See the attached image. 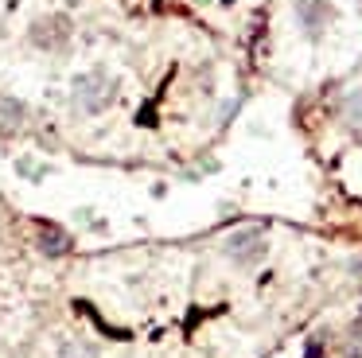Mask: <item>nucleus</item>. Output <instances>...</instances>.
<instances>
[{
	"label": "nucleus",
	"mask_w": 362,
	"mask_h": 358,
	"mask_svg": "<svg viewBox=\"0 0 362 358\" xmlns=\"http://www.w3.org/2000/svg\"><path fill=\"white\" fill-rule=\"evenodd\" d=\"M71 98L82 113H102L113 98H117V82H113L105 70H86V74L74 78L71 86Z\"/></svg>",
	"instance_id": "1"
},
{
	"label": "nucleus",
	"mask_w": 362,
	"mask_h": 358,
	"mask_svg": "<svg viewBox=\"0 0 362 358\" xmlns=\"http://www.w3.org/2000/svg\"><path fill=\"white\" fill-rule=\"evenodd\" d=\"M265 249H269L265 230H257V226H245V230H238L226 238V253L234 265H257L261 257H265Z\"/></svg>",
	"instance_id": "2"
},
{
	"label": "nucleus",
	"mask_w": 362,
	"mask_h": 358,
	"mask_svg": "<svg viewBox=\"0 0 362 358\" xmlns=\"http://www.w3.org/2000/svg\"><path fill=\"white\" fill-rule=\"evenodd\" d=\"M28 39H32L40 51H63V47L71 43V20H66V16H40V20L32 23V31H28Z\"/></svg>",
	"instance_id": "3"
},
{
	"label": "nucleus",
	"mask_w": 362,
	"mask_h": 358,
	"mask_svg": "<svg viewBox=\"0 0 362 358\" xmlns=\"http://www.w3.org/2000/svg\"><path fill=\"white\" fill-rule=\"evenodd\" d=\"M296 20H300V28L315 39V35H323V28H327L331 20H335V8H331V0H300Z\"/></svg>",
	"instance_id": "4"
},
{
	"label": "nucleus",
	"mask_w": 362,
	"mask_h": 358,
	"mask_svg": "<svg viewBox=\"0 0 362 358\" xmlns=\"http://www.w3.org/2000/svg\"><path fill=\"white\" fill-rule=\"evenodd\" d=\"M40 249H43L47 257H63L66 249H71V233H66L63 226L43 222V226H40Z\"/></svg>",
	"instance_id": "5"
},
{
	"label": "nucleus",
	"mask_w": 362,
	"mask_h": 358,
	"mask_svg": "<svg viewBox=\"0 0 362 358\" xmlns=\"http://www.w3.org/2000/svg\"><path fill=\"white\" fill-rule=\"evenodd\" d=\"M24 101H16V98H0V132H12V129H20L24 125Z\"/></svg>",
	"instance_id": "6"
},
{
	"label": "nucleus",
	"mask_w": 362,
	"mask_h": 358,
	"mask_svg": "<svg viewBox=\"0 0 362 358\" xmlns=\"http://www.w3.org/2000/svg\"><path fill=\"white\" fill-rule=\"evenodd\" d=\"M346 125H351V129H358L362 132V90H354L351 98H346Z\"/></svg>",
	"instance_id": "7"
},
{
	"label": "nucleus",
	"mask_w": 362,
	"mask_h": 358,
	"mask_svg": "<svg viewBox=\"0 0 362 358\" xmlns=\"http://www.w3.org/2000/svg\"><path fill=\"white\" fill-rule=\"evenodd\" d=\"M343 358H362V323H354L343 339Z\"/></svg>",
	"instance_id": "8"
},
{
	"label": "nucleus",
	"mask_w": 362,
	"mask_h": 358,
	"mask_svg": "<svg viewBox=\"0 0 362 358\" xmlns=\"http://www.w3.org/2000/svg\"><path fill=\"white\" fill-rule=\"evenodd\" d=\"M222 4H234V0H222Z\"/></svg>",
	"instance_id": "9"
}]
</instances>
